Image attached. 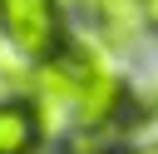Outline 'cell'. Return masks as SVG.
I'll use <instances>...</instances> for the list:
<instances>
[{
	"mask_svg": "<svg viewBox=\"0 0 158 154\" xmlns=\"http://www.w3.org/2000/svg\"><path fill=\"white\" fill-rule=\"evenodd\" d=\"M0 35L25 55V60H49L54 50L69 45L74 20L64 0H0Z\"/></svg>",
	"mask_w": 158,
	"mask_h": 154,
	"instance_id": "cell-1",
	"label": "cell"
},
{
	"mask_svg": "<svg viewBox=\"0 0 158 154\" xmlns=\"http://www.w3.org/2000/svg\"><path fill=\"white\" fill-rule=\"evenodd\" d=\"M138 154H158V144H148V149H138Z\"/></svg>",
	"mask_w": 158,
	"mask_h": 154,
	"instance_id": "cell-4",
	"label": "cell"
},
{
	"mask_svg": "<svg viewBox=\"0 0 158 154\" xmlns=\"http://www.w3.org/2000/svg\"><path fill=\"white\" fill-rule=\"evenodd\" d=\"M49 139L30 94H0V154H40Z\"/></svg>",
	"mask_w": 158,
	"mask_h": 154,
	"instance_id": "cell-2",
	"label": "cell"
},
{
	"mask_svg": "<svg viewBox=\"0 0 158 154\" xmlns=\"http://www.w3.org/2000/svg\"><path fill=\"white\" fill-rule=\"evenodd\" d=\"M143 20H148V35L158 40V0H143Z\"/></svg>",
	"mask_w": 158,
	"mask_h": 154,
	"instance_id": "cell-3",
	"label": "cell"
}]
</instances>
